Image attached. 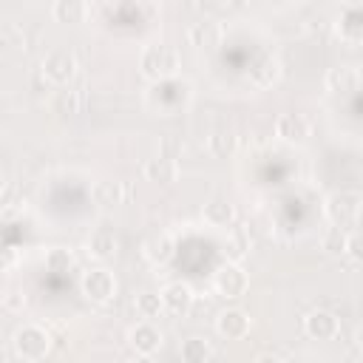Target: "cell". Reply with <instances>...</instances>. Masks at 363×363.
<instances>
[{
  "instance_id": "cell-1",
  "label": "cell",
  "mask_w": 363,
  "mask_h": 363,
  "mask_svg": "<svg viewBox=\"0 0 363 363\" xmlns=\"http://www.w3.org/2000/svg\"><path fill=\"white\" fill-rule=\"evenodd\" d=\"M179 65H182L179 51L167 43H156L142 51V74L150 79H170V77H176Z\"/></svg>"
},
{
  "instance_id": "cell-2",
  "label": "cell",
  "mask_w": 363,
  "mask_h": 363,
  "mask_svg": "<svg viewBox=\"0 0 363 363\" xmlns=\"http://www.w3.org/2000/svg\"><path fill=\"white\" fill-rule=\"evenodd\" d=\"M48 346H51L48 332L40 329V326H34V323L17 329V335H14V352L23 360H40V357H45Z\"/></svg>"
},
{
  "instance_id": "cell-3",
  "label": "cell",
  "mask_w": 363,
  "mask_h": 363,
  "mask_svg": "<svg viewBox=\"0 0 363 363\" xmlns=\"http://www.w3.org/2000/svg\"><path fill=\"white\" fill-rule=\"evenodd\" d=\"M82 292L94 303H108L116 295V278L108 269H88L82 275Z\"/></svg>"
},
{
  "instance_id": "cell-4",
  "label": "cell",
  "mask_w": 363,
  "mask_h": 363,
  "mask_svg": "<svg viewBox=\"0 0 363 363\" xmlns=\"http://www.w3.org/2000/svg\"><path fill=\"white\" fill-rule=\"evenodd\" d=\"M74 71H77V60H74L65 48H57V51H51V54L43 60V74H45V79H51L54 85H65V82L74 77Z\"/></svg>"
},
{
  "instance_id": "cell-5",
  "label": "cell",
  "mask_w": 363,
  "mask_h": 363,
  "mask_svg": "<svg viewBox=\"0 0 363 363\" xmlns=\"http://www.w3.org/2000/svg\"><path fill=\"white\" fill-rule=\"evenodd\" d=\"M326 213L329 218L343 227V224H354L357 221V213H360V196L357 193H335L329 201H326Z\"/></svg>"
},
{
  "instance_id": "cell-6",
  "label": "cell",
  "mask_w": 363,
  "mask_h": 363,
  "mask_svg": "<svg viewBox=\"0 0 363 363\" xmlns=\"http://www.w3.org/2000/svg\"><path fill=\"white\" fill-rule=\"evenodd\" d=\"M247 286H250V278H247V272H244L241 267H235V264L221 267L218 275H216V289H218L224 298H238V295L247 292Z\"/></svg>"
},
{
  "instance_id": "cell-7",
  "label": "cell",
  "mask_w": 363,
  "mask_h": 363,
  "mask_svg": "<svg viewBox=\"0 0 363 363\" xmlns=\"http://www.w3.org/2000/svg\"><path fill=\"white\" fill-rule=\"evenodd\" d=\"M309 119L301 116V113H284L278 122H275V133L284 139V142H292V145H301L306 142L309 136Z\"/></svg>"
},
{
  "instance_id": "cell-8",
  "label": "cell",
  "mask_w": 363,
  "mask_h": 363,
  "mask_svg": "<svg viewBox=\"0 0 363 363\" xmlns=\"http://www.w3.org/2000/svg\"><path fill=\"white\" fill-rule=\"evenodd\" d=\"M216 329H218L221 337L238 340V337H244V335L250 332V318H247V312H241V309H224V312L218 315V320H216Z\"/></svg>"
},
{
  "instance_id": "cell-9",
  "label": "cell",
  "mask_w": 363,
  "mask_h": 363,
  "mask_svg": "<svg viewBox=\"0 0 363 363\" xmlns=\"http://www.w3.org/2000/svg\"><path fill=\"white\" fill-rule=\"evenodd\" d=\"M159 298H162V309H167L170 315H187L193 303V292L187 284H167Z\"/></svg>"
},
{
  "instance_id": "cell-10",
  "label": "cell",
  "mask_w": 363,
  "mask_h": 363,
  "mask_svg": "<svg viewBox=\"0 0 363 363\" xmlns=\"http://www.w3.org/2000/svg\"><path fill=\"white\" fill-rule=\"evenodd\" d=\"M130 346L139 352V354H153L159 346H162V332L150 323V320H142L130 329Z\"/></svg>"
},
{
  "instance_id": "cell-11",
  "label": "cell",
  "mask_w": 363,
  "mask_h": 363,
  "mask_svg": "<svg viewBox=\"0 0 363 363\" xmlns=\"http://www.w3.org/2000/svg\"><path fill=\"white\" fill-rule=\"evenodd\" d=\"M337 329H340L337 318H335L332 312H326V309H315V312H309V318H306V332H309V337L332 340V337L337 335Z\"/></svg>"
},
{
  "instance_id": "cell-12",
  "label": "cell",
  "mask_w": 363,
  "mask_h": 363,
  "mask_svg": "<svg viewBox=\"0 0 363 363\" xmlns=\"http://www.w3.org/2000/svg\"><path fill=\"white\" fill-rule=\"evenodd\" d=\"M145 176H147L150 182H156V184H173L176 176H179V164H176L173 156L159 153V156H153V159L145 164Z\"/></svg>"
},
{
  "instance_id": "cell-13",
  "label": "cell",
  "mask_w": 363,
  "mask_h": 363,
  "mask_svg": "<svg viewBox=\"0 0 363 363\" xmlns=\"http://www.w3.org/2000/svg\"><path fill=\"white\" fill-rule=\"evenodd\" d=\"M235 218V210H233V201L224 199V196H213L207 204H204V221L210 227H227L233 224Z\"/></svg>"
},
{
  "instance_id": "cell-14",
  "label": "cell",
  "mask_w": 363,
  "mask_h": 363,
  "mask_svg": "<svg viewBox=\"0 0 363 363\" xmlns=\"http://www.w3.org/2000/svg\"><path fill=\"white\" fill-rule=\"evenodd\" d=\"M88 250H91V255H96V258L108 261V258H113V255H116V250H119V238H116V233H113L111 227H99V230H94V233H91Z\"/></svg>"
},
{
  "instance_id": "cell-15",
  "label": "cell",
  "mask_w": 363,
  "mask_h": 363,
  "mask_svg": "<svg viewBox=\"0 0 363 363\" xmlns=\"http://www.w3.org/2000/svg\"><path fill=\"white\" fill-rule=\"evenodd\" d=\"M187 37H190V45L196 48H216L221 40V28L216 20H201L187 31Z\"/></svg>"
},
{
  "instance_id": "cell-16",
  "label": "cell",
  "mask_w": 363,
  "mask_h": 363,
  "mask_svg": "<svg viewBox=\"0 0 363 363\" xmlns=\"http://www.w3.org/2000/svg\"><path fill=\"white\" fill-rule=\"evenodd\" d=\"M326 82H329V88H332V91H337V94H349V91H354V88H357L360 74H357V68H354V65H340V68H332V71H329Z\"/></svg>"
},
{
  "instance_id": "cell-17",
  "label": "cell",
  "mask_w": 363,
  "mask_h": 363,
  "mask_svg": "<svg viewBox=\"0 0 363 363\" xmlns=\"http://www.w3.org/2000/svg\"><path fill=\"white\" fill-rule=\"evenodd\" d=\"M145 255L153 261V264H164V261H170L173 258V241H170V235H150L147 241H145Z\"/></svg>"
},
{
  "instance_id": "cell-18",
  "label": "cell",
  "mask_w": 363,
  "mask_h": 363,
  "mask_svg": "<svg viewBox=\"0 0 363 363\" xmlns=\"http://www.w3.org/2000/svg\"><path fill=\"white\" fill-rule=\"evenodd\" d=\"M235 133L233 130H227V128H218V130H213L210 133V139H207V145H210V153L213 156H218V159H227L233 150H235Z\"/></svg>"
},
{
  "instance_id": "cell-19",
  "label": "cell",
  "mask_w": 363,
  "mask_h": 363,
  "mask_svg": "<svg viewBox=\"0 0 363 363\" xmlns=\"http://www.w3.org/2000/svg\"><path fill=\"white\" fill-rule=\"evenodd\" d=\"M363 17H360V11L357 9H349L343 17H340V40H346V43H360V37H363V23H360Z\"/></svg>"
},
{
  "instance_id": "cell-20",
  "label": "cell",
  "mask_w": 363,
  "mask_h": 363,
  "mask_svg": "<svg viewBox=\"0 0 363 363\" xmlns=\"http://www.w3.org/2000/svg\"><path fill=\"white\" fill-rule=\"evenodd\" d=\"M54 17L60 23H79L85 17V3L82 0H57L54 3Z\"/></svg>"
},
{
  "instance_id": "cell-21",
  "label": "cell",
  "mask_w": 363,
  "mask_h": 363,
  "mask_svg": "<svg viewBox=\"0 0 363 363\" xmlns=\"http://www.w3.org/2000/svg\"><path fill=\"white\" fill-rule=\"evenodd\" d=\"M94 199H96V204L111 207V204H119L125 199V193H122V184L119 182H99L94 187Z\"/></svg>"
},
{
  "instance_id": "cell-22",
  "label": "cell",
  "mask_w": 363,
  "mask_h": 363,
  "mask_svg": "<svg viewBox=\"0 0 363 363\" xmlns=\"http://www.w3.org/2000/svg\"><path fill=\"white\" fill-rule=\"evenodd\" d=\"M182 357L190 360V363H204V360L213 357V349H210L201 337H190V340H184V346H182Z\"/></svg>"
},
{
  "instance_id": "cell-23",
  "label": "cell",
  "mask_w": 363,
  "mask_h": 363,
  "mask_svg": "<svg viewBox=\"0 0 363 363\" xmlns=\"http://www.w3.org/2000/svg\"><path fill=\"white\" fill-rule=\"evenodd\" d=\"M51 108L57 113H79V91H68V88L57 91L51 99Z\"/></svg>"
},
{
  "instance_id": "cell-24",
  "label": "cell",
  "mask_w": 363,
  "mask_h": 363,
  "mask_svg": "<svg viewBox=\"0 0 363 363\" xmlns=\"http://www.w3.org/2000/svg\"><path fill=\"white\" fill-rule=\"evenodd\" d=\"M247 250H250V235H247V230H244V227H233L230 235H227V252H230V258H241Z\"/></svg>"
},
{
  "instance_id": "cell-25",
  "label": "cell",
  "mask_w": 363,
  "mask_h": 363,
  "mask_svg": "<svg viewBox=\"0 0 363 363\" xmlns=\"http://www.w3.org/2000/svg\"><path fill=\"white\" fill-rule=\"evenodd\" d=\"M136 312H139V318H156L162 312V298L156 292H142L136 298Z\"/></svg>"
},
{
  "instance_id": "cell-26",
  "label": "cell",
  "mask_w": 363,
  "mask_h": 363,
  "mask_svg": "<svg viewBox=\"0 0 363 363\" xmlns=\"http://www.w3.org/2000/svg\"><path fill=\"white\" fill-rule=\"evenodd\" d=\"M349 235L340 230V227H332L329 233H326V238H323V250H329L332 255H340V252H346L349 250Z\"/></svg>"
},
{
  "instance_id": "cell-27",
  "label": "cell",
  "mask_w": 363,
  "mask_h": 363,
  "mask_svg": "<svg viewBox=\"0 0 363 363\" xmlns=\"http://www.w3.org/2000/svg\"><path fill=\"white\" fill-rule=\"evenodd\" d=\"M48 267H71V252L68 250H54L48 255Z\"/></svg>"
},
{
  "instance_id": "cell-28",
  "label": "cell",
  "mask_w": 363,
  "mask_h": 363,
  "mask_svg": "<svg viewBox=\"0 0 363 363\" xmlns=\"http://www.w3.org/2000/svg\"><path fill=\"white\" fill-rule=\"evenodd\" d=\"M199 6H201V9H218L221 0H199Z\"/></svg>"
}]
</instances>
